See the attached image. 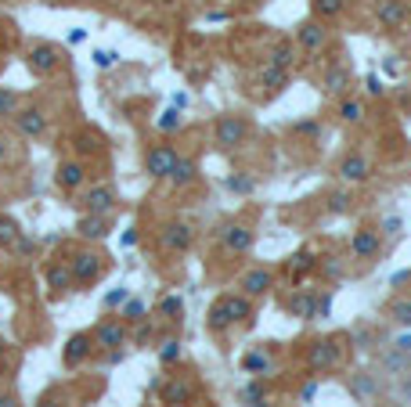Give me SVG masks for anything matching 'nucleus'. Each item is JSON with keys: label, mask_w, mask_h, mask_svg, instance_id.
I'll use <instances>...</instances> for the list:
<instances>
[{"label": "nucleus", "mask_w": 411, "mask_h": 407, "mask_svg": "<svg viewBox=\"0 0 411 407\" xmlns=\"http://www.w3.org/2000/svg\"><path fill=\"white\" fill-rule=\"evenodd\" d=\"M253 317V303L249 296H220L213 307H209V328L213 332H224L231 324H242Z\"/></svg>", "instance_id": "nucleus-1"}, {"label": "nucleus", "mask_w": 411, "mask_h": 407, "mask_svg": "<svg viewBox=\"0 0 411 407\" xmlns=\"http://www.w3.org/2000/svg\"><path fill=\"white\" fill-rule=\"evenodd\" d=\"M177 148L173 144H155V148H148L145 152V173L148 177H155V181H166L170 173H173V166H177Z\"/></svg>", "instance_id": "nucleus-2"}, {"label": "nucleus", "mask_w": 411, "mask_h": 407, "mask_svg": "<svg viewBox=\"0 0 411 407\" xmlns=\"http://www.w3.org/2000/svg\"><path fill=\"white\" fill-rule=\"evenodd\" d=\"M90 339H94V350H123L127 339H130V332H127L123 321L108 317V321H101V324L90 332Z\"/></svg>", "instance_id": "nucleus-3"}, {"label": "nucleus", "mask_w": 411, "mask_h": 407, "mask_svg": "<svg viewBox=\"0 0 411 407\" xmlns=\"http://www.w3.org/2000/svg\"><path fill=\"white\" fill-rule=\"evenodd\" d=\"M343 361V342L339 339H318L307 354V368L311 371H328Z\"/></svg>", "instance_id": "nucleus-4"}, {"label": "nucleus", "mask_w": 411, "mask_h": 407, "mask_svg": "<svg viewBox=\"0 0 411 407\" xmlns=\"http://www.w3.org/2000/svg\"><path fill=\"white\" fill-rule=\"evenodd\" d=\"M213 137H217V148L231 152V148H239V144L249 137V123H246V120H239V115H224V120H217Z\"/></svg>", "instance_id": "nucleus-5"}, {"label": "nucleus", "mask_w": 411, "mask_h": 407, "mask_svg": "<svg viewBox=\"0 0 411 407\" xmlns=\"http://www.w3.org/2000/svg\"><path fill=\"white\" fill-rule=\"evenodd\" d=\"M217 238H220V245H224L227 253H234V256L249 253V249H253V242H256L253 227H246V223H224V227L217 231Z\"/></svg>", "instance_id": "nucleus-6"}, {"label": "nucleus", "mask_w": 411, "mask_h": 407, "mask_svg": "<svg viewBox=\"0 0 411 407\" xmlns=\"http://www.w3.org/2000/svg\"><path fill=\"white\" fill-rule=\"evenodd\" d=\"M69 270H73V281L76 285H90L94 278H101L105 274V256L101 253H76L73 260H69Z\"/></svg>", "instance_id": "nucleus-7"}, {"label": "nucleus", "mask_w": 411, "mask_h": 407, "mask_svg": "<svg viewBox=\"0 0 411 407\" xmlns=\"http://www.w3.org/2000/svg\"><path fill=\"white\" fill-rule=\"evenodd\" d=\"M192 238H195V231L188 227V223H166L162 231H159V245L166 249V253H188L192 249Z\"/></svg>", "instance_id": "nucleus-8"}, {"label": "nucleus", "mask_w": 411, "mask_h": 407, "mask_svg": "<svg viewBox=\"0 0 411 407\" xmlns=\"http://www.w3.org/2000/svg\"><path fill=\"white\" fill-rule=\"evenodd\" d=\"M407 18H411V8L404 0H379L375 4V22L383 29H400V26H407Z\"/></svg>", "instance_id": "nucleus-9"}, {"label": "nucleus", "mask_w": 411, "mask_h": 407, "mask_svg": "<svg viewBox=\"0 0 411 407\" xmlns=\"http://www.w3.org/2000/svg\"><path fill=\"white\" fill-rule=\"evenodd\" d=\"M339 177H343L346 184H365V181L372 177V162H368V155H361V152L343 155V162H339Z\"/></svg>", "instance_id": "nucleus-10"}, {"label": "nucleus", "mask_w": 411, "mask_h": 407, "mask_svg": "<svg viewBox=\"0 0 411 407\" xmlns=\"http://www.w3.org/2000/svg\"><path fill=\"white\" fill-rule=\"evenodd\" d=\"M239 288H242V296L260 300V296H267L271 288H274V274H271L267 267H253V270H246V274H242Z\"/></svg>", "instance_id": "nucleus-11"}, {"label": "nucleus", "mask_w": 411, "mask_h": 407, "mask_svg": "<svg viewBox=\"0 0 411 407\" xmlns=\"http://www.w3.org/2000/svg\"><path fill=\"white\" fill-rule=\"evenodd\" d=\"M379 249H383V235H379V231L361 227V231H354V238H350V253H354V260H375Z\"/></svg>", "instance_id": "nucleus-12"}, {"label": "nucleus", "mask_w": 411, "mask_h": 407, "mask_svg": "<svg viewBox=\"0 0 411 407\" xmlns=\"http://www.w3.org/2000/svg\"><path fill=\"white\" fill-rule=\"evenodd\" d=\"M296 43H300V51H311V54H318V51H325V43H328V29L314 18V22H303L300 29H296Z\"/></svg>", "instance_id": "nucleus-13"}, {"label": "nucleus", "mask_w": 411, "mask_h": 407, "mask_svg": "<svg viewBox=\"0 0 411 407\" xmlns=\"http://www.w3.org/2000/svg\"><path fill=\"white\" fill-rule=\"evenodd\" d=\"M80 206H83V213H112V206H115V191H112L108 184H94V188L83 191Z\"/></svg>", "instance_id": "nucleus-14"}, {"label": "nucleus", "mask_w": 411, "mask_h": 407, "mask_svg": "<svg viewBox=\"0 0 411 407\" xmlns=\"http://www.w3.org/2000/svg\"><path fill=\"white\" fill-rule=\"evenodd\" d=\"M94 354V339L87 335V332H80V335H73L69 342H66V354H62V361H66V368H80L87 357Z\"/></svg>", "instance_id": "nucleus-15"}, {"label": "nucleus", "mask_w": 411, "mask_h": 407, "mask_svg": "<svg viewBox=\"0 0 411 407\" xmlns=\"http://www.w3.org/2000/svg\"><path fill=\"white\" fill-rule=\"evenodd\" d=\"M15 127L22 137H40L47 130V120H43L40 108H22V112H15Z\"/></svg>", "instance_id": "nucleus-16"}, {"label": "nucleus", "mask_w": 411, "mask_h": 407, "mask_svg": "<svg viewBox=\"0 0 411 407\" xmlns=\"http://www.w3.org/2000/svg\"><path fill=\"white\" fill-rule=\"evenodd\" d=\"M58 51L51 47V43H36L33 51H29V65H33V73H40V76H47V73H54L58 69Z\"/></svg>", "instance_id": "nucleus-17"}, {"label": "nucleus", "mask_w": 411, "mask_h": 407, "mask_svg": "<svg viewBox=\"0 0 411 407\" xmlns=\"http://www.w3.org/2000/svg\"><path fill=\"white\" fill-rule=\"evenodd\" d=\"M288 314H292V317H300V321L318 317V296L311 292V288H300V292L288 300Z\"/></svg>", "instance_id": "nucleus-18"}, {"label": "nucleus", "mask_w": 411, "mask_h": 407, "mask_svg": "<svg viewBox=\"0 0 411 407\" xmlns=\"http://www.w3.org/2000/svg\"><path fill=\"white\" fill-rule=\"evenodd\" d=\"M108 227H112V216H108V213H87V216L80 220V235L90 238V242H101V238L108 235Z\"/></svg>", "instance_id": "nucleus-19"}, {"label": "nucleus", "mask_w": 411, "mask_h": 407, "mask_svg": "<svg viewBox=\"0 0 411 407\" xmlns=\"http://www.w3.org/2000/svg\"><path fill=\"white\" fill-rule=\"evenodd\" d=\"M83 181H87L83 162H62V166H58V184H62L66 191H76Z\"/></svg>", "instance_id": "nucleus-20"}, {"label": "nucleus", "mask_w": 411, "mask_h": 407, "mask_svg": "<svg viewBox=\"0 0 411 407\" xmlns=\"http://www.w3.org/2000/svg\"><path fill=\"white\" fill-rule=\"evenodd\" d=\"M199 177V166H195V159H177V166H173V173H170V184L173 188H188L192 181Z\"/></svg>", "instance_id": "nucleus-21"}, {"label": "nucleus", "mask_w": 411, "mask_h": 407, "mask_svg": "<svg viewBox=\"0 0 411 407\" xmlns=\"http://www.w3.org/2000/svg\"><path fill=\"white\" fill-rule=\"evenodd\" d=\"M314 267H318V260H314V253H311V249H300L296 256H292V260L285 263V274H288L292 281H300V278H303L307 270H314Z\"/></svg>", "instance_id": "nucleus-22"}, {"label": "nucleus", "mask_w": 411, "mask_h": 407, "mask_svg": "<svg viewBox=\"0 0 411 407\" xmlns=\"http://www.w3.org/2000/svg\"><path fill=\"white\" fill-rule=\"evenodd\" d=\"M192 393H195V386L184 382V379H173V382L162 386V400H166V403H188Z\"/></svg>", "instance_id": "nucleus-23"}, {"label": "nucleus", "mask_w": 411, "mask_h": 407, "mask_svg": "<svg viewBox=\"0 0 411 407\" xmlns=\"http://www.w3.org/2000/svg\"><path fill=\"white\" fill-rule=\"evenodd\" d=\"M350 389H354V396H358V400L379 396V382H375L368 371H358V375H350Z\"/></svg>", "instance_id": "nucleus-24"}, {"label": "nucleus", "mask_w": 411, "mask_h": 407, "mask_svg": "<svg viewBox=\"0 0 411 407\" xmlns=\"http://www.w3.org/2000/svg\"><path fill=\"white\" fill-rule=\"evenodd\" d=\"M47 285L54 288V292H66V288L73 285V270H69V263H54V267H47Z\"/></svg>", "instance_id": "nucleus-25"}, {"label": "nucleus", "mask_w": 411, "mask_h": 407, "mask_svg": "<svg viewBox=\"0 0 411 407\" xmlns=\"http://www.w3.org/2000/svg\"><path fill=\"white\" fill-rule=\"evenodd\" d=\"M339 120H343L346 127H358V123L365 120V105H361L358 97H346V101H339Z\"/></svg>", "instance_id": "nucleus-26"}, {"label": "nucleus", "mask_w": 411, "mask_h": 407, "mask_svg": "<svg viewBox=\"0 0 411 407\" xmlns=\"http://www.w3.org/2000/svg\"><path fill=\"white\" fill-rule=\"evenodd\" d=\"M260 83L267 87V94H278V90H285V87H288V69L267 65V69H264V76H260Z\"/></svg>", "instance_id": "nucleus-27"}, {"label": "nucleus", "mask_w": 411, "mask_h": 407, "mask_svg": "<svg viewBox=\"0 0 411 407\" xmlns=\"http://www.w3.org/2000/svg\"><path fill=\"white\" fill-rule=\"evenodd\" d=\"M346 87H350L346 69L332 65V69H328V76H325V94H328V97H339V94H346Z\"/></svg>", "instance_id": "nucleus-28"}, {"label": "nucleus", "mask_w": 411, "mask_h": 407, "mask_svg": "<svg viewBox=\"0 0 411 407\" xmlns=\"http://www.w3.org/2000/svg\"><path fill=\"white\" fill-rule=\"evenodd\" d=\"M383 368L386 371H411V354L400 350V346H393V350L383 354Z\"/></svg>", "instance_id": "nucleus-29"}, {"label": "nucleus", "mask_w": 411, "mask_h": 407, "mask_svg": "<svg viewBox=\"0 0 411 407\" xmlns=\"http://www.w3.org/2000/svg\"><path fill=\"white\" fill-rule=\"evenodd\" d=\"M242 371H249V375H267V371H271V357H267L264 350H249V354L242 357Z\"/></svg>", "instance_id": "nucleus-30"}, {"label": "nucleus", "mask_w": 411, "mask_h": 407, "mask_svg": "<svg viewBox=\"0 0 411 407\" xmlns=\"http://www.w3.org/2000/svg\"><path fill=\"white\" fill-rule=\"evenodd\" d=\"M292 62H296V47H292V43H278V47L271 51V65L292 69Z\"/></svg>", "instance_id": "nucleus-31"}, {"label": "nucleus", "mask_w": 411, "mask_h": 407, "mask_svg": "<svg viewBox=\"0 0 411 407\" xmlns=\"http://www.w3.org/2000/svg\"><path fill=\"white\" fill-rule=\"evenodd\" d=\"M19 223L11 220V216H0V249H11L15 242H19Z\"/></svg>", "instance_id": "nucleus-32"}, {"label": "nucleus", "mask_w": 411, "mask_h": 407, "mask_svg": "<svg viewBox=\"0 0 411 407\" xmlns=\"http://www.w3.org/2000/svg\"><path fill=\"white\" fill-rule=\"evenodd\" d=\"M390 317H393L397 324H404V328H411V300H407V296H400V300H393V303H390Z\"/></svg>", "instance_id": "nucleus-33"}, {"label": "nucleus", "mask_w": 411, "mask_h": 407, "mask_svg": "<svg viewBox=\"0 0 411 407\" xmlns=\"http://www.w3.org/2000/svg\"><path fill=\"white\" fill-rule=\"evenodd\" d=\"M311 11L318 18H335L343 11V0H311Z\"/></svg>", "instance_id": "nucleus-34"}, {"label": "nucleus", "mask_w": 411, "mask_h": 407, "mask_svg": "<svg viewBox=\"0 0 411 407\" xmlns=\"http://www.w3.org/2000/svg\"><path fill=\"white\" fill-rule=\"evenodd\" d=\"M15 112H19V94L8 90V87H0V120H11Z\"/></svg>", "instance_id": "nucleus-35"}, {"label": "nucleus", "mask_w": 411, "mask_h": 407, "mask_svg": "<svg viewBox=\"0 0 411 407\" xmlns=\"http://www.w3.org/2000/svg\"><path fill=\"white\" fill-rule=\"evenodd\" d=\"M159 314H162V317H170V321H181V314H184L181 296H166V300L159 303Z\"/></svg>", "instance_id": "nucleus-36"}, {"label": "nucleus", "mask_w": 411, "mask_h": 407, "mask_svg": "<svg viewBox=\"0 0 411 407\" xmlns=\"http://www.w3.org/2000/svg\"><path fill=\"white\" fill-rule=\"evenodd\" d=\"M155 127H159L162 134H173V130H181V112H177V108H170V112H162Z\"/></svg>", "instance_id": "nucleus-37"}, {"label": "nucleus", "mask_w": 411, "mask_h": 407, "mask_svg": "<svg viewBox=\"0 0 411 407\" xmlns=\"http://www.w3.org/2000/svg\"><path fill=\"white\" fill-rule=\"evenodd\" d=\"M177 357H181V342H177V339H166L162 350H159V361H162V364H173Z\"/></svg>", "instance_id": "nucleus-38"}, {"label": "nucleus", "mask_w": 411, "mask_h": 407, "mask_svg": "<svg viewBox=\"0 0 411 407\" xmlns=\"http://www.w3.org/2000/svg\"><path fill=\"white\" fill-rule=\"evenodd\" d=\"M350 202L354 199H350L346 191H332L328 195V213H350Z\"/></svg>", "instance_id": "nucleus-39"}, {"label": "nucleus", "mask_w": 411, "mask_h": 407, "mask_svg": "<svg viewBox=\"0 0 411 407\" xmlns=\"http://www.w3.org/2000/svg\"><path fill=\"white\" fill-rule=\"evenodd\" d=\"M145 310H148V307H145L141 300H127V303H123V317H127V321H145Z\"/></svg>", "instance_id": "nucleus-40"}, {"label": "nucleus", "mask_w": 411, "mask_h": 407, "mask_svg": "<svg viewBox=\"0 0 411 407\" xmlns=\"http://www.w3.org/2000/svg\"><path fill=\"white\" fill-rule=\"evenodd\" d=\"M260 400H264V386H260V382H249V386L242 389V403L253 407V403H260Z\"/></svg>", "instance_id": "nucleus-41"}, {"label": "nucleus", "mask_w": 411, "mask_h": 407, "mask_svg": "<svg viewBox=\"0 0 411 407\" xmlns=\"http://www.w3.org/2000/svg\"><path fill=\"white\" fill-rule=\"evenodd\" d=\"M33 249H36V242H33V238H22V235H19V242L11 245L15 256H33Z\"/></svg>", "instance_id": "nucleus-42"}, {"label": "nucleus", "mask_w": 411, "mask_h": 407, "mask_svg": "<svg viewBox=\"0 0 411 407\" xmlns=\"http://www.w3.org/2000/svg\"><path fill=\"white\" fill-rule=\"evenodd\" d=\"M94 65H98V69H112V65H115V51H98V54H94Z\"/></svg>", "instance_id": "nucleus-43"}, {"label": "nucleus", "mask_w": 411, "mask_h": 407, "mask_svg": "<svg viewBox=\"0 0 411 407\" xmlns=\"http://www.w3.org/2000/svg\"><path fill=\"white\" fill-rule=\"evenodd\" d=\"M292 130H296V134H311V137H318V134H321V127H318L314 120H303V123H296Z\"/></svg>", "instance_id": "nucleus-44"}, {"label": "nucleus", "mask_w": 411, "mask_h": 407, "mask_svg": "<svg viewBox=\"0 0 411 407\" xmlns=\"http://www.w3.org/2000/svg\"><path fill=\"white\" fill-rule=\"evenodd\" d=\"M314 396H318V382H303L300 386V403H311Z\"/></svg>", "instance_id": "nucleus-45"}, {"label": "nucleus", "mask_w": 411, "mask_h": 407, "mask_svg": "<svg viewBox=\"0 0 411 407\" xmlns=\"http://www.w3.org/2000/svg\"><path fill=\"white\" fill-rule=\"evenodd\" d=\"M227 188H231V191H253V181H249V177H231Z\"/></svg>", "instance_id": "nucleus-46"}, {"label": "nucleus", "mask_w": 411, "mask_h": 407, "mask_svg": "<svg viewBox=\"0 0 411 407\" xmlns=\"http://www.w3.org/2000/svg\"><path fill=\"white\" fill-rule=\"evenodd\" d=\"M383 235H400V220H397V216H386V220H383Z\"/></svg>", "instance_id": "nucleus-47"}, {"label": "nucleus", "mask_w": 411, "mask_h": 407, "mask_svg": "<svg viewBox=\"0 0 411 407\" xmlns=\"http://www.w3.org/2000/svg\"><path fill=\"white\" fill-rule=\"evenodd\" d=\"M108 307H115V303H127V292H108V300H105Z\"/></svg>", "instance_id": "nucleus-48"}, {"label": "nucleus", "mask_w": 411, "mask_h": 407, "mask_svg": "<svg viewBox=\"0 0 411 407\" xmlns=\"http://www.w3.org/2000/svg\"><path fill=\"white\" fill-rule=\"evenodd\" d=\"M0 407H19V400L11 393H0Z\"/></svg>", "instance_id": "nucleus-49"}, {"label": "nucleus", "mask_w": 411, "mask_h": 407, "mask_svg": "<svg viewBox=\"0 0 411 407\" xmlns=\"http://www.w3.org/2000/svg\"><path fill=\"white\" fill-rule=\"evenodd\" d=\"M393 346H400V350H407L411 354V335H397V342Z\"/></svg>", "instance_id": "nucleus-50"}, {"label": "nucleus", "mask_w": 411, "mask_h": 407, "mask_svg": "<svg viewBox=\"0 0 411 407\" xmlns=\"http://www.w3.org/2000/svg\"><path fill=\"white\" fill-rule=\"evenodd\" d=\"M4 159H8V141L0 137V162H4Z\"/></svg>", "instance_id": "nucleus-51"}, {"label": "nucleus", "mask_w": 411, "mask_h": 407, "mask_svg": "<svg viewBox=\"0 0 411 407\" xmlns=\"http://www.w3.org/2000/svg\"><path fill=\"white\" fill-rule=\"evenodd\" d=\"M404 396L411 400V375H404Z\"/></svg>", "instance_id": "nucleus-52"}, {"label": "nucleus", "mask_w": 411, "mask_h": 407, "mask_svg": "<svg viewBox=\"0 0 411 407\" xmlns=\"http://www.w3.org/2000/svg\"><path fill=\"white\" fill-rule=\"evenodd\" d=\"M4 350H8V346H4V339H0V357H4Z\"/></svg>", "instance_id": "nucleus-53"}, {"label": "nucleus", "mask_w": 411, "mask_h": 407, "mask_svg": "<svg viewBox=\"0 0 411 407\" xmlns=\"http://www.w3.org/2000/svg\"><path fill=\"white\" fill-rule=\"evenodd\" d=\"M253 407H271V403H267V400H260V403H253Z\"/></svg>", "instance_id": "nucleus-54"}, {"label": "nucleus", "mask_w": 411, "mask_h": 407, "mask_svg": "<svg viewBox=\"0 0 411 407\" xmlns=\"http://www.w3.org/2000/svg\"><path fill=\"white\" fill-rule=\"evenodd\" d=\"M40 407H58V403H51V400H47V403H40Z\"/></svg>", "instance_id": "nucleus-55"}]
</instances>
